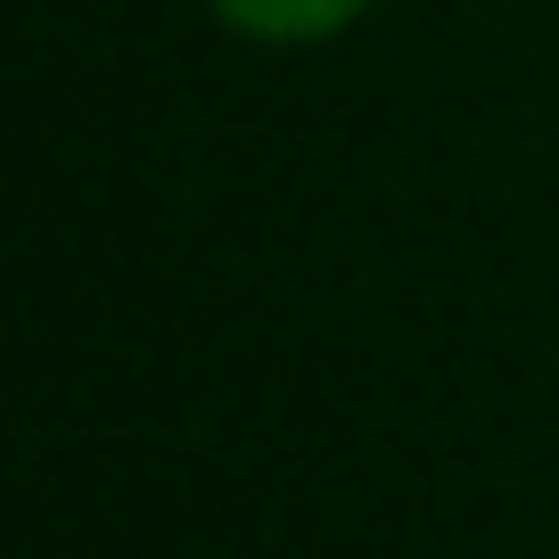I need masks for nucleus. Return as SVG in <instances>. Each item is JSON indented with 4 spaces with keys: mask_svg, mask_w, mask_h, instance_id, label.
Instances as JSON below:
<instances>
[{
    "mask_svg": "<svg viewBox=\"0 0 559 559\" xmlns=\"http://www.w3.org/2000/svg\"><path fill=\"white\" fill-rule=\"evenodd\" d=\"M370 0H214V17L247 41H330L362 17Z\"/></svg>",
    "mask_w": 559,
    "mask_h": 559,
    "instance_id": "nucleus-1",
    "label": "nucleus"
}]
</instances>
